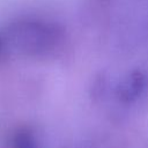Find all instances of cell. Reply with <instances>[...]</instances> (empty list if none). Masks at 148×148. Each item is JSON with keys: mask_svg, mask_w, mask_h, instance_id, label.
Here are the masks:
<instances>
[{"mask_svg": "<svg viewBox=\"0 0 148 148\" xmlns=\"http://www.w3.org/2000/svg\"><path fill=\"white\" fill-rule=\"evenodd\" d=\"M146 83V77L143 73L140 71H134L130 74V76L121 82L117 88V96L119 101L128 103L139 97L142 92Z\"/></svg>", "mask_w": 148, "mask_h": 148, "instance_id": "6da1fadb", "label": "cell"}, {"mask_svg": "<svg viewBox=\"0 0 148 148\" xmlns=\"http://www.w3.org/2000/svg\"><path fill=\"white\" fill-rule=\"evenodd\" d=\"M10 148H36L31 132L28 130H21L16 132L12 139Z\"/></svg>", "mask_w": 148, "mask_h": 148, "instance_id": "7a4b0ae2", "label": "cell"}, {"mask_svg": "<svg viewBox=\"0 0 148 148\" xmlns=\"http://www.w3.org/2000/svg\"><path fill=\"white\" fill-rule=\"evenodd\" d=\"M2 51V42H1V37H0V53Z\"/></svg>", "mask_w": 148, "mask_h": 148, "instance_id": "3957f363", "label": "cell"}]
</instances>
